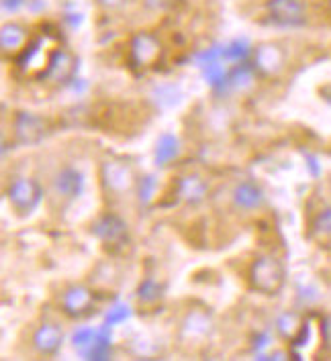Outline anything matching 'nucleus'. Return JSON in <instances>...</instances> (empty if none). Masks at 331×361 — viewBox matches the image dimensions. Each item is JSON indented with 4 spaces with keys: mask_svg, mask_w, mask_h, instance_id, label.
Returning a JSON list of instances; mask_svg holds the SVG:
<instances>
[{
    "mask_svg": "<svg viewBox=\"0 0 331 361\" xmlns=\"http://www.w3.org/2000/svg\"><path fill=\"white\" fill-rule=\"evenodd\" d=\"M284 267L272 255H262L250 266V284L262 294H278L284 286Z\"/></svg>",
    "mask_w": 331,
    "mask_h": 361,
    "instance_id": "f257e3e1",
    "label": "nucleus"
},
{
    "mask_svg": "<svg viewBox=\"0 0 331 361\" xmlns=\"http://www.w3.org/2000/svg\"><path fill=\"white\" fill-rule=\"evenodd\" d=\"M92 235L102 243V247L109 249L111 253H117L129 243V227L115 212L100 214L92 223Z\"/></svg>",
    "mask_w": 331,
    "mask_h": 361,
    "instance_id": "f03ea898",
    "label": "nucleus"
},
{
    "mask_svg": "<svg viewBox=\"0 0 331 361\" xmlns=\"http://www.w3.org/2000/svg\"><path fill=\"white\" fill-rule=\"evenodd\" d=\"M6 196H8L13 209L19 214H29L40 207L43 190H41L40 182L33 178H17L11 182Z\"/></svg>",
    "mask_w": 331,
    "mask_h": 361,
    "instance_id": "7ed1b4c3",
    "label": "nucleus"
},
{
    "mask_svg": "<svg viewBox=\"0 0 331 361\" xmlns=\"http://www.w3.org/2000/svg\"><path fill=\"white\" fill-rule=\"evenodd\" d=\"M100 180H102L104 190L115 192V194L129 192L137 184L133 170L125 161H119V159H107L100 166Z\"/></svg>",
    "mask_w": 331,
    "mask_h": 361,
    "instance_id": "20e7f679",
    "label": "nucleus"
},
{
    "mask_svg": "<svg viewBox=\"0 0 331 361\" xmlns=\"http://www.w3.org/2000/svg\"><path fill=\"white\" fill-rule=\"evenodd\" d=\"M74 72H76L74 56L68 49L56 47L47 56V63H45V70L41 72V80H49L54 84H68L74 78Z\"/></svg>",
    "mask_w": 331,
    "mask_h": 361,
    "instance_id": "39448f33",
    "label": "nucleus"
},
{
    "mask_svg": "<svg viewBox=\"0 0 331 361\" xmlns=\"http://www.w3.org/2000/svg\"><path fill=\"white\" fill-rule=\"evenodd\" d=\"M15 139L20 145H35L47 135V121L35 113L19 111L15 114Z\"/></svg>",
    "mask_w": 331,
    "mask_h": 361,
    "instance_id": "423d86ee",
    "label": "nucleus"
},
{
    "mask_svg": "<svg viewBox=\"0 0 331 361\" xmlns=\"http://www.w3.org/2000/svg\"><path fill=\"white\" fill-rule=\"evenodd\" d=\"M268 17L278 27H301L307 20V8L303 0H270Z\"/></svg>",
    "mask_w": 331,
    "mask_h": 361,
    "instance_id": "0eeeda50",
    "label": "nucleus"
},
{
    "mask_svg": "<svg viewBox=\"0 0 331 361\" xmlns=\"http://www.w3.org/2000/svg\"><path fill=\"white\" fill-rule=\"evenodd\" d=\"M129 56L137 68H152L162 56V43L152 33H137L129 43Z\"/></svg>",
    "mask_w": 331,
    "mask_h": 361,
    "instance_id": "6e6552de",
    "label": "nucleus"
},
{
    "mask_svg": "<svg viewBox=\"0 0 331 361\" xmlns=\"http://www.w3.org/2000/svg\"><path fill=\"white\" fill-rule=\"evenodd\" d=\"M284 61H287L284 49L278 47L276 43H262L253 51V68L262 76H278L284 68Z\"/></svg>",
    "mask_w": 331,
    "mask_h": 361,
    "instance_id": "1a4fd4ad",
    "label": "nucleus"
},
{
    "mask_svg": "<svg viewBox=\"0 0 331 361\" xmlns=\"http://www.w3.org/2000/svg\"><path fill=\"white\" fill-rule=\"evenodd\" d=\"M92 292L86 286H72L61 294V310L72 317V319H82L92 310Z\"/></svg>",
    "mask_w": 331,
    "mask_h": 361,
    "instance_id": "9d476101",
    "label": "nucleus"
},
{
    "mask_svg": "<svg viewBox=\"0 0 331 361\" xmlns=\"http://www.w3.org/2000/svg\"><path fill=\"white\" fill-rule=\"evenodd\" d=\"M54 188L58 192L59 196L68 198V200H74L82 196L84 192V176L82 171L76 168H61L58 171V176L54 178Z\"/></svg>",
    "mask_w": 331,
    "mask_h": 361,
    "instance_id": "9b49d317",
    "label": "nucleus"
},
{
    "mask_svg": "<svg viewBox=\"0 0 331 361\" xmlns=\"http://www.w3.org/2000/svg\"><path fill=\"white\" fill-rule=\"evenodd\" d=\"M61 341H64V333L58 324L43 323L33 333V345L43 355H54L61 347Z\"/></svg>",
    "mask_w": 331,
    "mask_h": 361,
    "instance_id": "f8f14e48",
    "label": "nucleus"
},
{
    "mask_svg": "<svg viewBox=\"0 0 331 361\" xmlns=\"http://www.w3.org/2000/svg\"><path fill=\"white\" fill-rule=\"evenodd\" d=\"M207 190H209L207 182H205L200 176H196V173L182 176V178L176 182V194H178V198H182V200L188 202V204H198V202H203L205 196H207Z\"/></svg>",
    "mask_w": 331,
    "mask_h": 361,
    "instance_id": "ddd939ff",
    "label": "nucleus"
},
{
    "mask_svg": "<svg viewBox=\"0 0 331 361\" xmlns=\"http://www.w3.org/2000/svg\"><path fill=\"white\" fill-rule=\"evenodd\" d=\"M264 200H266L264 190L258 184H253V182H241V184H237L234 188V204L237 209H260L264 204Z\"/></svg>",
    "mask_w": 331,
    "mask_h": 361,
    "instance_id": "4468645a",
    "label": "nucleus"
},
{
    "mask_svg": "<svg viewBox=\"0 0 331 361\" xmlns=\"http://www.w3.org/2000/svg\"><path fill=\"white\" fill-rule=\"evenodd\" d=\"M0 43H2V51L4 56H15L20 54L25 43H27V31L17 25V23H8L2 27V33H0Z\"/></svg>",
    "mask_w": 331,
    "mask_h": 361,
    "instance_id": "2eb2a0df",
    "label": "nucleus"
},
{
    "mask_svg": "<svg viewBox=\"0 0 331 361\" xmlns=\"http://www.w3.org/2000/svg\"><path fill=\"white\" fill-rule=\"evenodd\" d=\"M203 74H205L207 84H209L213 90H225V88H229V84H227L229 74H227L225 63H223L221 59H213V61L203 63Z\"/></svg>",
    "mask_w": 331,
    "mask_h": 361,
    "instance_id": "dca6fc26",
    "label": "nucleus"
},
{
    "mask_svg": "<svg viewBox=\"0 0 331 361\" xmlns=\"http://www.w3.org/2000/svg\"><path fill=\"white\" fill-rule=\"evenodd\" d=\"M86 360H109V355H111V335H109V326L104 324L102 329H98L97 337H95V341L92 345L82 353Z\"/></svg>",
    "mask_w": 331,
    "mask_h": 361,
    "instance_id": "f3484780",
    "label": "nucleus"
},
{
    "mask_svg": "<svg viewBox=\"0 0 331 361\" xmlns=\"http://www.w3.org/2000/svg\"><path fill=\"white\" fill-rule=\"evenodd\" d=\"M178 153H180V143H178V139H176L174 135L164 133L160 139H157V143H156L157 166H166V164H170L172 159L178 157Z\"/></svg>",
    "mask_w": 331,
    "mask_h": 361,
    "instance_id": "a211bd4d",
    "label": "nucleus"
},
{
    "mask_svg": "<svg viewBox=\"0 0 331 361\" xmlns=\"http://www.w3.org/2000/svg\"><path fill=\"white\" fill-rule=\"evenodd\" d=\"M253 74H255L253 63H250V61H241V63H237L234 70L229 72L227 84H229V88H234V90H243V88L252 86Z\"/></svg>",
    "mask_w": 331,
    "mask_h": 361,
    "instance_id": "6ab92c4d",
    "label": "nucleus"
},
{
    "mask_svg": "<svg viewBox=\"0 0 331 361\" xmlns=\"http://www.w3.org/2000/svg\"><path fill=\"white\" fill-rule=\"evenodd\" d=\"M252 54V47L246 39H235L229 45L223 47V59L225 61H235V63H241V61H248V57Z\"/></svg>",
    "mask_w": 331,
    "mask_h": 361,
    "instance_id": "aec40b11",
    "label": "nucleus"
},
{
    "mask_svg": "<svg viewBox=\"0 0 331 361\" xmlns=\"http://www.w3.org/2000/svg\"><path fill=\"white\" fill-rule=\"evenodd\" d=\"M301 326H303V321H301V317L294 314V312H284V314L276 321V329H278L280 337H284V339H289V341H292V339L296 337V333L301 331Z\"/></svg>",
    "mask_w": 331,
    "mask_h": 361,
    "instance_id": "412c9836",
    "label": "nucleus"
},
{
    "mask_svg": "<svg viewBox=\"0 0 331 361\" xmlns=\"http://www.w3.org/2000/svg\"><path fill=\"white\" fill-rule=\"evenodd\" d=\"M211 329V321L205 312H191L184 321V331L188 335H207Z\"/></svg>",
    "mask_w": 331,
    "mask_h": 361,
    "instance_id": "4be33fe9",
    "label": "nucleus"
},
{
    "mask_svg": "<svg viewBox=\"0 0 331 361\" xmlns=\"http://www.w3.org/2000/svg\"><path fill=\"white\" fill-rule=\"evenodd\" d=\"M136 188H137V198H139V202H141V204H150V202H152V198L156 196V188H157L156 178H154L152 173L141 176V178L137 180Z\"/></svg>",
    "mask_w": 331,
    "mask_h": 361,
    "instance_id": "5701e85b",
    "label": "nucleus"
},
{
    "mask_svg": "<svg viewBox=\"0 0 331 361\" xmlns=\"http://www.w3.org/2000/svg\"><path fill=\"white\" fill-rule=\"evenodd\" d=\"M160 296H162V286L157 284L156 280H152V278L143 280V282L139 284V288H137V298H139L141 302H145V305L156 302Z\"/></svg>",
    "mask_w": 331,
    "mask_h": 361,
    "instance_id": "b1692460",
    "label": "nucleus"
},
{
    "mask_svg": "<svg viewBox=\"0 0 331 361\" xmlns=\"http://www.w3.org/2000/svg\"><path fill=\"white\" fill-rule=\"evenodd\" d=\"M97 333V329H90V326H80V329H76L74 335H72V345H74V349H78L80 353H84V351L92 345Z\"/></svg>",
    "mask_w": 331,
    "mask_h": 361,
    "instance_id": "393cba45",
    "label": "nucleus"
},
{
    "mask_svg": "<svg viewBox=\"0 0 331 361\" xmlns=\"http://www.w3.org/2000/svg\"><path fill=\"white\" fill-rule=\"evenodd\" d=\"M129 317H131L129 306L115 305L113 308H109V312H107V317H104V324H107V326H113V324H119V323H123V321H127Z\"/></svg>",
    "mask_w": 331,
    "mask_h": 361,
    "instance_id": "a878e982",
    "label": "nucleus"
},
{
    "mask_svg": "<svg viewBox=\"0 0 331 361\" xmlns=\"http://www.w3.org/2000/svg\"><path fill=\"white\" fill-rule=\"evenodd\" d=\"M313 227H315V233H317V235H321V237H331V207L323 209L317 214Z\"/></svg>",
    "mask_w": 331,
    "mask_h": 361,
    "instance_id": "bb28decb",
    "label": "nucleus"
},
{
    "mask_svg": "<svg viewBox=\"0 0 331 361\" xmlns=\"http://www.w3.org/2000/svg\"><path fill=\"white\" fill-rule=\"evenodd\" d=\"M176 0H145V4L150 6V8H154V11H164V8H168V6H172Z\"/></svg>",
    "mask_w": 331,
    "mask_h": 361,
    "instance_id": "cd10ccee",
    "label": "nucleus"
},
{
    "mask_svg": "<svg viewBox=\"0 0 331 361\" xmlns=\"http://www.w3.org/2000/svg\"><path fill=\"white\" fill-rule=\"evenodd\" d=\"M23 2H25V0H2V8L15 13V11H19L20 6H23Z\"/></svg>",
    "mask_w": 331,
    "mask_h": 361,
    "instance_id": "c85d7f7f",
    "label": "nucleus"
},
{
    "mask_svg": "<svg viewBox=\"0 0 331 361\" xmlns=\"http://www.w3.org/2000/svg\"><path fill=\"white\" fill-rule=\"evenodd\" d=\"M307 168L311 170V173L315 176V178L321 173V168H319V164H317V159H315L313 155H309V157H307Z\"/></svg>",
    "mask_w": 331,
    "mask_h": 361,
    "instance_id": "c756f323",
    "label": "nucleus"
},
{
    "mask_svg": "<svg viewBox=\"0 0 331 361\" xmlns=\"http://www.w3.org/2000/svg\"><path fill=\"white\" fill-rule=\"evenodd\" d=\"M100 6H104V8H117L121 4H125L127 0H97Z\"/></svg>",
    "mask_w": 331,
    "mask_h": 361,
    "instance_id": "7c9ffc66",
    "label": "nucleus"
},
{
    "mask_svg": "<svg viewBox=\"0 0 331 361\" xmlns=\"http://www.w3.org/2000/svg\"><path fill=\"white\" fill-rule=\"evenodd\" d=\"M264 345H268V335H260V337H258V345H255V349H262Z\"/></svg>",
    "mask_w": 331,
    "mask_h": 361,
    "instance_id": "2f4dec72",
    "label": "nucleus"
},
{
    "mask_svg": "<svg viewBox=\"0 0 331 361\" xmlns=\"http://www.w3.org/2000/svg\"><path fill=\"white\" fill-rule=\"evenodd\" d=\"M330 8H331V0H330Z\"/></svg>",
    "mask_w": 331,
    "mask_h": 361,
    "instance_id": "473e14b6",
    "label": "nucleus"
}]
</instances>
